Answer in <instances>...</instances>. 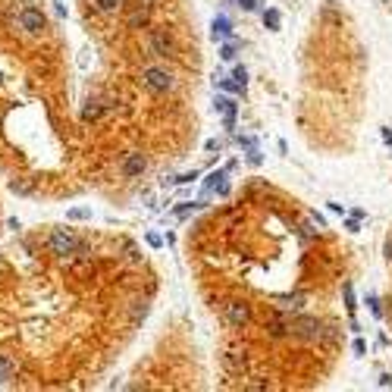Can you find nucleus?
I'll return each instance as SVG.
<instances>
[{
    "label": "nucleus",
    "mask_w": 392,
    "mask_h": 392,
    "mask_svg": "<svg viewBox=\"0 0 392 392\" xmlns=\"http://www.w3.org/2000/svg\"><path fill=\"white\" fill-rule=\"evenodd\" d=\"M79 248H82V242H79L69 229H54V232H51V251H54V254H60V257H73Z\"/></svg>",
    "instance_id": "obj_1"
},
{
    "label": "nucleus",
    "mask_w": 392,
    "mask_h": 392,
    "mask_svg": "<svg viewBox=\"0 0 392 392\" xmlns=\"http://www.w3.org/2000/svg\"><path fill=\"white\" fill-rule=\"evenodd\" d=\"M19 26L26 29L29 35H41L44 32V13H41V10H35V7H26L19 13Z\"/></svg>",
    "instance_id": "obj_2"
},
{
    "label": "nucleus",
    "mask_w": 392,
    "mask_h": 392,
    "mask_svg": "<svg viewBox=\"0 0 392 392\" xmlns=\"http://www.w3.org/2000/svg\"><path fill=\"white\" fill-rule=\"evenodd\" d=\"M148 170V160H145V154H126L123 163H120V173L126 176V179H138L141 173Z\"/></svg>",
    "instance_id": "obj_3"
},
{
    "label": "nucleus",
    "mask_w": 392,
    "mask_h": 392,
    "mask_svg": "<svg viewBox=\"0 0 392 392\" xmlns=\"http://www.w3.org/2000/svg\"><path fill=\"white\" fill-rule=\"evenodd\" d=\"M16 373V364L7 358V354H0V383H7V379H13Z\"/></svg>",
    "instance_id": "obj_4"
},
{
    "label": "nucleus",
    "mask_w": 392,
    "mask_h": 392,
    "mask_svg": "<svg viewBox=\"0 0 392 392\" xmlns=\"http://www.w3.org/2000/svg\"><path fill=\"white\" fill-rule=\"evenodd\" d=\"M94 4H98V10H101V13H116L123 0H94Z\"/></svg>",
    "instance_id": "obj_5"
},
{
    "label": "nucleus",
    "mask_w": 392,
    "mask_h": 392,
    "mask_svg": "<svg viewBox=\"0 0 392 392\" xmlns=\"http://www.w3.org/2000/svg\"><path fill=\"white\" fill-rule=\"evenodd\" d=\"M267 22H270V26H276V22H279V13H276V10H270V13H267Z\"/></svg>",
    "instance_id": "obj_6"
}]
</instances>
